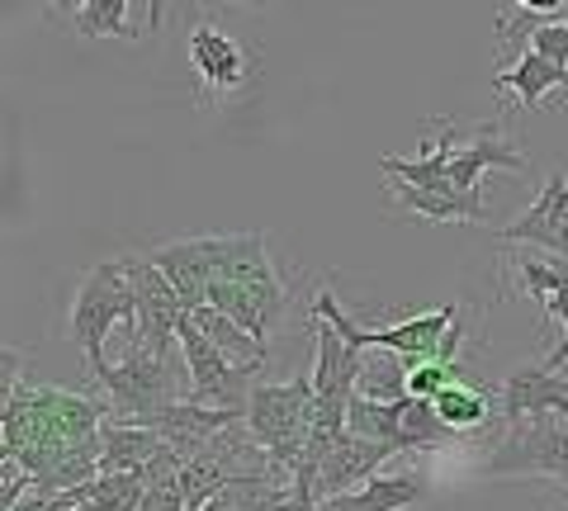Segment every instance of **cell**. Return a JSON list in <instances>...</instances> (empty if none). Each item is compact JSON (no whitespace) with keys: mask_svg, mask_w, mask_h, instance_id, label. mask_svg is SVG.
<instances>
[{"mask_svg":"<svg viewBox=\"0 0 568 511\" xmlns=\"http://www.w3.org/2000/svg\"><path fill=\"white\" fill-rule=\"evenodd\" d=\"M190 317H194V327H200L204 337H209L213 346H219L233 365H265V360H271V346L252 341V337H246V331H242L227 313H219V308H209V304H204V308H194Z\"/></svg>","mask_w":568,"mask_h":511,"instance_id":"d6986e66","label":"cell"},{"mask_svg":"<svg viewBox=\"0 0 568 511\" xmlns=\"http://www.w3.org/2000/svg\"><path fill=\"white\" fill-rule=\"evenodd\" d=\"M484 473L493 479H555L568 483V421L555 412L507 421L503 440L488 450Z\"/></svg>","mask_w":568,"mask_h":511,"instance_id":"8992f818","label":"cell"},{"mask_svg":"<svg viewBox=\"0 0 568 511\" xmlns=\"http://www.w3.org/2000/svg\"><path fill=\"white\" fill-rule=\"evenodd\" d=\"M436 143H440V152H446V171H450V181H455V195L474 208L478 223H484V195H478V175H484L488 166L526 171V156L507 143L497 123H478L469 143H459L455 123L440 119V123H436Z\"/></svg>","mask_w":568,"mask_h":511,"instance_id":"ba28073f","label":"cell"},{"mask_svg":"<svg viewBox=\"0 0 568 511\" xmlns=\"http://www.w3.org/2000/svg\"><path fill=\"white\" fill-rule=\"evenodd\" d=\"M190 62L200 76V95H237L256 76V62L246 58V48L213 24H200L190 33Z\"/></svg>","mask_w":568,"mask_h":511,"instance_id":"8fae6325","label":"cell"},{"mask_svg":"<svg viewBox=\"0 0 568 511\" xmlns=\"http://www.w3.org/2000/svg\"><path fill=\"white\" fill-rule=\"evenodd\" d=\"M152 260L162 266V275L175 285V294H181V304H185L190 313L209 304V285H213V279H209V266H204V256H200V237L156 246Z\"/></svg>","mask_w":568,"mask_h":511,"instance_id":"e0dca14e","label":"cell"},{"mask_svg":"<svg viewBox=\"0 0 568 511\" xmlns=\"http://www.w3.org/2000/svg\"><path fill=\"white\" fill-rule=\"evenodd\" d=\"M110 408L85 394L52 389L20 375V356L6 350V417L0 460L24 469L39 498H67L100 479V431Z\"/></svg>","mask_w":568,"mask_h":511,"instance_id":"6da1fadb","label":"cell"},{"mask_svg":"<svg viewBox=\"0 0 568 511\" xmlns=\"http://www.w3.org/2000/svg\"><path fill=\"white\" fill-rule=\"evenodd\" d=\"M166 450H171L166 436H156L148 427H119V421H104V431H100V473H148Z\"/></svg>","mask_w":568,"mask_h":511,"instance_id":"5bb4252c","label":"cell"},{"mask_svg":"<svg viewBox=\"0 0 568 511\" xmlns=\"http://www.w3.org/2000/svg\"><path fill=\"white\" fill-rule=\"evenodd\" d=\"M313 317H323L342 331V341L355 350H388V356H403V360H459V341H465V313L459 304H446L436 313H422V317H403L394 327H361L342 313V304L323 289L313 298Z\"/></svg>","mask_w":568,"mask_h":511,"instance_id":"7a4b0ae2","label":"cell"},{"mask_svg":"<svg viewBox=\"0 0 568 511\" xmlns=\"http://www.w3.org/2000/svg\"><path fill=\"white\" fill-rule=\"evenodd\" d=\"M317 417V389L313 379H290V384H256L252 402H246V431L256 436V446L271 454L275 473L298 469V454L308 446Z\"/></svg>","mask_w":568,"mask_h":511,"instance_id":"277c9868","label":"cell"},{"mask_svg":"<svg viewBox=\"0 0 568 511\" xmlns=\"http://www.w3.org/2000/svg\"><path fill=\"white\" fill-rule=\"evenodd\" d=\"M497 402H503V421L536 417V412H555L568 421V379H555L545 365H517Z\"/></svg>","mask_w":568,"mask_h":511,"instance_id":"4fadbf2b","label":"cell"},{"mask_svg":"<svg viewBox=\"0 0 568 511\" xmlns=\"http://www.w3.org/2000/svg\"><path fill=\"white\" fill-rule=\"evenodd\" d=\"M422 498H426L422 473L417 469H398V473H379V479H369L365 488L323 502V511H403V507H417Z\"/></svg>","mask_w":568,"mask_h":511,"instance_id":"9a60e30c","label":"cell"},{"mask_svg":"<svg viewBox=\"0 0 568 511\" xmlns=\"http://www.w3.org/2000/svg\"><path fill=\"white\" fill-rule=\"evenodd\" d=\"M123 275H129L133 304H138L133 337L171 356V346L181 341V323L190 317V308L181 304V294H175V285L162 275V266H156L152 256H123Z\"/></svg>","mask_w":568,"mask_h":511,"instance_id":"9c48e42d","label":"cell"},{"mask_svg":"<svg viewBox=\"0 0 568 511\" xmlns=\"http://www.w3.org/2000/svg\"><path fill=\"white\" fill-rule=\"evenodd\" d=\"M209 308L227 313L252 341L271 346V331L284 313V279L275 275V266H265L252 279H219L209 285Z\"/></svg>","mask_w":568,"mask_h":511,"instance_id":"30bf717a","label":"cell"},{"mask_svg":"<svg viewBox=\"0 0 568 511\" xmlns=\"http://www.w3.org/2000/svg\"><path fill=\"white\" fill-rule=\"evenodd\" d=\"M493 91H507V95H517L526 110H536L549 91H568V67L549 62V58H540V52L526 48L507 72H493Z\"/></svg>","mask_w":568,"mask_h":511,"instance_id":"2e32d148","label":"cell"},{"mask_svg":"<svg viewBox=\"0 0 568 511\" xmlns=\"http://www.w3.org/2000/svg\"><path fill=\"white\" fill-rule=\"evenodd\" d=\"M71 20H77V29L85 33V39H110V33H119V39H133L129 0H85V6L71 10Z\"/></svg>","mask_w":568,"mask_h":511,"instance_id":"7402d4cb","label":"cell"},{"mask_svg":"<svg viewBox=\"0 0 568 511\" xmlns=\"http://www.w3.org/2000/svg\"><path fill=\"white\" fill-rule=\"evenodd\" d=\"M181 356H185V369H190V402L246 417V402H252V389H256L252 379L265 365H233L200 327H194V317L181 323Z\"/></svg>","mask_w":568,"mask_h":511,"instance_id":"52a82bcc","label":"cell"},{"mask_svg":"<svg viewBox=\"0 0 568 511\" xmlns=\"http://www.w3.org/2000/svg\"><path fill=\"white\" fill-rule=\"evenodd\" d=\"M67 511H100L95 502H77V507H67Z\"/></svg>","mask_w":568,"mask_h":511,"instance_id":"603a6c76","label":"cell"},{"mask_svg":"<svg viewBox=\"0 0 568 511\" xmlns=\"http://www.w3.org/2000/svg\"><path fill=\"white\" fill-rule=\"evenodd\" d=\"M436 417L446 421V427L465 440V436H478V431H488L493 421H503V417H493V412H503V402H493V394L488 389H478V384H469V379H459V384H450L446 394H440L436 402Z\"/></svg>","mask_w":568,"mask_h":511,"instance_id":"ac0fdd59","label":"cell"},{"mask_svg":"<svg viewBox=\"0 0 568 511\" xmlns=\"http://www.w3.org/2000/svg\"><path fill=\"white\" fill-rule=\"evenodd\" d=\"M355 394H361V398H375V402H398V398H407V369H403V356L388 360L384 350H379V356H365Z\"/></svg>","mask_w":568,"mask_h":511,"instance_id":"ffe728a7","label":"cell"},{"mask_svg":"<svg viewBox=\"0 0 568 511\" xmlns=\"http://www.w3.org/2000/svg\"><path fill=\"white\" fill-rule=\"evenodd\" d=\"M403 369H407V398H422V402H436L440 394L450 389V384L465 379L459 360H446V356H436V360H403Z\"/></svg>","mask_w":568,"mask_h":511,"instance_id":"44dd1931","label":"cell"},{"mask_svg":"<svg viewBox=\"0 0 568 511\" xmlns=\"http://www.w3.org/2000/svg\"><path fill=\"white\" fill-rule=\"evenodd\" d=\"M100 389L110 394V421H119V427H148L152 417H162L166 408H175V402H185L175 356L138 341L133 331H129L123 360L110 365V375L100 379Z\"/></svg>","mask_w":568,"mask_h":511,"instance_id":"3957f363","label":"cell"},{"mask_svg":"<svg viewBox=\"0 0 568 511\" xmlns=\"http://www.w3.org/2000/svg\"><path fill=\"white\" fill-rule=\"evenodd\" d=\"M388 460H394V450H388V446L346 431V436L327 450L323 469H317V502H332V498H342V492L365 488L369 479H379V469H384Z\"/></svg>","mask_w":568,"mask_h":511,"instance_id":"7c38bea8","label":"cell"},{"mask_svg":"<svg viewBox=\"0 0 568 511\" xmlns=\"http://www.w3.org/2000/svg\"><path fill=\"white\" fill-rule=\"evenodd\" d=\"M138 323V304H133V285L123 275V260H104V266H91V275L77 285V298H71V337L81 341V356L91 379L100 384L110 375V360H104V341H110L114 327Z\"/></svg>","mask_w":568,"mask_h":511,"instance_id":"5b68a950","label":"cell"}]
</instances>
